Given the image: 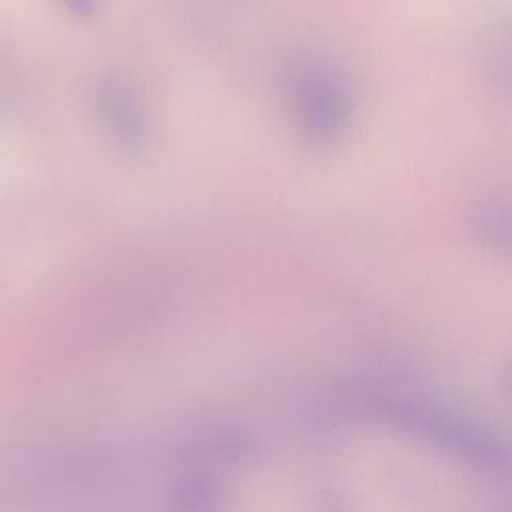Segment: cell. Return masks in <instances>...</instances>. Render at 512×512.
I'll list each match as a JSON object with an SVG mask.
<instances>
[{
  "instance_id": "2",
  "label": "cell",
  "mask_w": 512,
  "mask_h": 512,
  "mask_svg": "<svg viewBox=\"0 0 512 512\" xmlns=\"http://www.w3.org/2000/svg\"><path fill=\"white\" fill-rule=\"evenodd\" d=\"M376 404L386 426L434 448L490 466H500L510 458L508 446L498 434L442 404L406 396H384Z\"/></svg>"
},
{
  "instance_id": "1",
  "label": "cell",
  "mask_w": 512,
  "mask_h": 512,
  "mask_svg": "<svg viewBox=\"0 0 512 512\" xmlns=\"http://www.w3.org/2000/svg\"><path fill=\"white\" fill-rule=\"evenodd\" d=\"M278 80L298 138L312 150L338 146L354 118L352 80L338 58L316 44H296L282 56Z\"/></svg>"
},
{
  "instance_id": "4",
  "label": "cell",
  "mask_w": 512,
  "mask_h": 512,
  "mask_svg": "<svg viewBox=\"0 0 512 512\" xmlns=\"http://www.w3.org/2000/svg\"><path fill=\"white\" fill-rule=\"evenodd\" d=\"M478 232L486 244L512 254V198L488 202L476 216Z\"/></svg>"
},
{
  "instance_id": "5",
  "label": "cell",
  "mask_w": 512,
  "mask_h": 512,
  "mask_svg": "<svg viewBox=\"0 0 512 512\" xmlns=\"http://www.w3.org/2000/svg\"><path fill=\"white\" fill-rule=\"evenodd\" d=\"M490 60L492 72L496 74V82L502 88L512 90V24L500 28L492 38Z\"/></svg>"
},
{
  "instance_id": "6",
  "label": "cell",
  "mask_w": 512,
  "mask_h": 512,
  "mask_svg": "<svg viewBox=\"0 0 512 512\" xmlns=\"http://www.w3.org/2000/svg\"><path fill=\"white\" fill-rule=\"evenodd\" d=\"M70 14L80 16V18H88L96 12L98 8V0H58Z\"/></svg>"
},
{
  "instance_id": "3",
  "label": "cell",
  "mask_w": 512,
  "mask_h": 512,
  "mask_svg": "<svg viewBox=\"0 0 512 512\" xmlns=\"http://www.w3.org/2000/svg\"><path fill=\"white\" fill-rule=\"evenodd\" d=\"M90 108L106 142L122 156H140L152 142V112L138 80L122 68L102 70L90 86Z\"/></svg>"
}]
</instances>
